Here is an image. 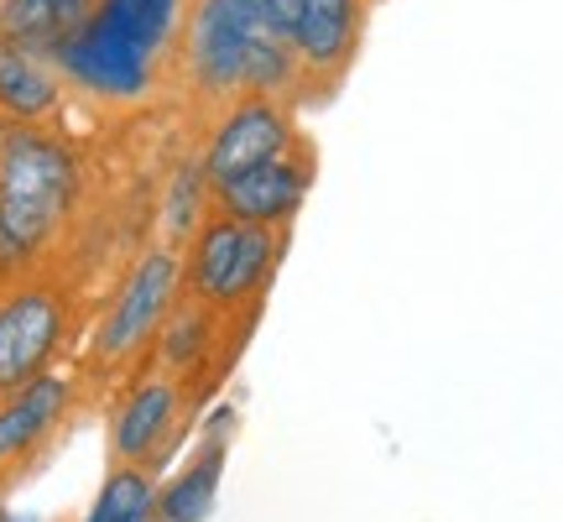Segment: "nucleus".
<instances>
[{
    "mask_svg": "<svg viewBox=\"0 0 563 522\" xmlns=\"http://www.w3.org/2000/svg\"><path fill=\"white\" fill-rule=\"evenodd\" d=\"M84 199V157L53 126H5L0 167V287L47 267Z\"/></svg>",
    "mask_w": 563,
    "mask_h": 522,
    "instance_id": "1",
    "label": "nucleus"
},
{
    "mask_svg": "<svg viewBox=\"0 0 563 522\" xmlns=\"http://www.w3.org/2000/svg\"><path fill=\"white\" fill-rule=\"evenodd\" d=\"M183 63L199 95L220 105L282 100L302 84L298 53L251 0H199L183 37Z\"/></svg>",
    "mask_w": 563,
    "mask_h": 522,
    "instance_id": "2",
    "label": "nucleus"
},
{
    "mask_svg": "<svg viewBox=\"0 0 563 522\" xmlns=\"http://www.w3.org/2000/svg\"><path fill=\"white\" fill-rule=\"evenodd\" d=\"M178 21L183 0H100V11L58 47L63 79L100 100H146Z\"/></svg>",
    "mask_w": 563,
    "mask_h": 522,
    "instance_id": "3",
    "label": "nucleus"
},
{
    "mask_svg": "<svg viewBox=\"0 0 563 522\" xmlns=\"http://www.w3.org/2000/svg\"><path fill=\"white\" fill-rule=\"evenodd\" d=\"M183 298V251L167 241L141 246L121 282L104 293L89 345H84V377H131L141 366H152L162 324L173 319V308Z\"/></svg>",
    "mask_w": 563,
    "mask_h": 522,
    "instance_id": "4",
    "label": "nucleus"
},
{
    "mask_svg": "<svg viewBox=\"0 0 563 522\" xmlns=\"http://www.w3.org/2000/svg\"><path fill=\"white\" fill-rule=\"evenodd\" d=\"M282 251H287V230L209 215L194 230V241L183 246V293L209 303L224 319H241V314L256 319L282 267Z\"/></svg>",
    "mask_w": 563,
    "mask_h": 522,
    "instance_id": "5",
    "label": "nucleus"
},
{
    "mask_svg": "<svg viewBox=\"0 0 563 522\" xmlns=\"http://www.w3.org/2000/svg\"><path fill=\"white\" fill-rule=\"evenodd\" d=\"M79 329V293L63 272H32L0 287V398L58 371Z\"/></svg>",
    "mask_w": 563,
    "mask_h": 522,
    "instance_id": "6",
    "label": "nucleus"
},
{
    "mask_svg": "<svg viewBox=\"0 0 563 522\" xmlns=\"http://www.w3.org/2000/svg\"><path fill=\"white\" fill-rule=\"evenodd\" d=\"M183 418H188V382L183 377L157 371V366L131 371L115 407H110V428H104L110 465H141L157 476V465L173 455V444L183 434Z\"/></svg>",
    "mask_w": 563,
    "mask_h": 522,
    "instance_id": "7",
    "label": "nucleus"
},
{
    "mask_svg": "<svg viewBox=\"0 0 563 522\" xmlns=\"http://www.w3.org/2000/svg\"><path fill=\"white\" fill-rule=\"evenodd\" d=\"M79 398L84 371H68V366L0 398V491H11L58 444L68 418L79 413Z\"/></svg>",
    "mask_w": 563,
    "mask_h": 522,
    "instance_id": "8",
    "label": "nucleus"
},
{
    "mask_svg": "<svg viewBox=\"0 0 563 522\" xmlns=\"http://www.w3.org/2000/svg\"><path fill=\"white\" fill-rule=\"evenodd\" d=\"M298 126H292V110L287 100H235L224 105V116L214 121L209 131V146H203V173L209 183H224L235 178V173H251V167H262V162L282 157V152H292L298 146Z\"/></svg>",
    "mask_w": 563,
    "mask_h": 522,
    "instance_id": "9",
    "label": "nucleus"
},
{
    "mask_svg": "<svg viewBox=\"0 0 563 522\" xmlns=\"http://www.w3.org/2000/svg\"><path fill=\"white\" fill-rule=\"evenodd\" d=\"M308 188H313V146L298 141L292 152H282V157L262 162L251 173H235V178L214 183V215L266 225V230H287V225L298 220Z\"/></svg>",
    "mask_w": 563,
    "mask_h": 522,
    "instance_id": "10",
    "label": "nucleus"
},
{
    "mask_svg": "<svg viewBox=\"0 0 563 522\" xmlns=\"http://www.w3.org/2000/svg\"><path fill=\"white\" fill-rule=\"evenodd\" d=\"M235 428H241V407H230V402H220V407L203 418L199 444L188 449V460L157 486V518L162 522H209L214 518Z\"/></svg>",
    "mask_w": 563,
    "mask_h": 522,
    "instance_id": "11",
    "label": "nucleus"
},
{
    "mask_svg": "<svg viewBox=\"0 0 563 522\" xmlns=\"http://www.w3.org/2000/svg\"><path fill=\"white\" fill-rule=\"evenodd\" d=\"M365 0H302V17L292 26L302 84H334L361 53Z\"/></svg>",
    "mask_w": 563,
    "mask_h": 522,
    "instance_id": "12",
    "label": "nucleus"
},
{
    "mask_svg": "<svg viewBox=\"0 0 563 522\" xmlns=\"http://www.w3.org/2000/svg\"><path fill=\"white\" fill-rule=\"evenodd\" d=\"M58 116H63L58 58L0 37V126H53Z\"/></svg>",
    "mask_w": 563,
    "mask_h": 522,
    "instance_id": "13",
    "label": "nucleus"
},
{
    "mask_svg": "<svg viewBox=\"0 0 563 522\" xmlns=\"http://www.w3.org/2000/svg\"><path fill=\"white\" fill-rule=\"evenodd\" d=\"M220 345H230L224 340V314H214L209 303L183 293L178 308H173V319L162 324L152 366H157V371H173V377H183V382H194L203 366L214 361Z\"/></svg>",
    "mask_w": 563,
    "mask_h": 522,
    "instance_id": "14",
    "label": "nucleus"
},
{
    "mask_svg": "<svg viewBox=\"0 0 563 522\" xmlns=\"http://www.w3.org/2000/svg\"><path fill=\"white\" fill-rule=\"evenodd\" d=\"M95 11H100V0H0V37L58 58V47Z\"/></svg>",
    "mask_w": 563,
    "mask_h": 522,
    "instance_id": "15",
    "label": "nucleus"
},
{
    "mask_svg": "<svg viewBox=\"0 0 563 522\" xmlns=\"http://www.w3.org/2000/svg\"><path fill=\"white\" fill-rule=\"evenodd\" d=\"M209 215H214V183L203 173V157H188L162 188V241L183 251Z\"/></svg>",
    "mask_w": 563,
    "mask_h": 522,
    "instance_id": "16",
    "label": "nucleus"
},
{
    "mask_svg": "<svg viewBox=\"0 0 563 522\" xmlns=\"http://www.w3.org/2000/svg\"><path fill=\"white\" fill-rule=\"evenodd\" d=\"M152 507H157V476L141 465H110V476L100 481L79 522H141Z\"/></svg>",
    "mask_w": 563,
    "mask_h": 522,
    "instance_id": "17",
    "label": "nucleus"
},
{
    "mask_svg": "<svg viewBox=\"0 0 563 522\" xmlns=\"http://www.w3.org/2000/svg\"><path fill=\"white\" fill-rule=\"evenodd\" d=\"M251 6H256V11L277 26L282 37L292 42V26H298V17H302V0H251Z\"/></svg>",
    "mask_w": 563,
    "mask_h": 522,
    "instance_id": "18",
    "label": "nucleus"
},
{
    "mask_svg": "<svg viewBox=\"0 0 563 522\" xmlns=\"http://www.w3.org/2000/svg\"><path fill=\"white\" fill-rule=\"evenodd\" d=\"M0 522H47V518H32V512H16V507L0 502Z\"/></svg>",
    "mask_w": 563,
    "mask_h": 522,
    "instance_id": "19",
    "label": "nucleus"
},
{
    "mask_svg": "<svg viewBox=\"0 0 563 522\" xmlns=\"http://www.w3.org/2000/svg\"><path fill=\"white\" fill-rule=\"evenodd\" d=\"M0 167H5V126H0Z\"/></svg>",
    "mask_w": 563,
    "mask_h": 522,
    "instance_id": "20",
    "label": "nucleus"
},
{
    "mask_svg": "<svg viewBox=\"0 0 563 522\" xmlns=\"http://www.w3.org/2000/svg\"><path fill=\"white\" fill-rule=\"evenodd\" d=\"M141 522H162V518H157V507H152V512H146V518H141Z\"/></svg>",
    "mask_w": 563,
    "mask_h": 522,
    "instance_id": "21",
    "label": "nucleus"
}]
</instances>
